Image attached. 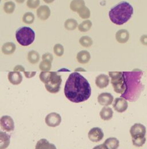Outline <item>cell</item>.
I'll return each instance as SVG.
<instances>
[{
  "label": "cell",
  "mask_w": 147,
  "mask_h": 149,
  "mask_svg": "<svg viewBox=\"0 0 147 149\" xmlns=\"http://www.w3.org/2000/svg\"><path fill=\"white\" fill-rule=\"evenodd\" d=\"M140 42L143 45L147 46V35H143L141 36Z\"/></svg>",
  "instance_id": "cell-37"
},
{
  "label": "cell",
  "mask_w": 147,
  "mask_h": 149,
  "mask_svg": "<svg viewBox=\"0 0 147 149\" xmlns=\"http://www.w3.org/2000/svg\"><path fill=\"white\" fill-rule=\"evenodd\" d=\"M86 72V70H85L84 69L82 68H76L75 70V72Z\"/></svg>",
  "instance_id": "cell-40"
},
{
  "label": "cell",
  "mask_w": 147,
  "mask_h": 149,
  "mask_svg": "<svg viewBox=\"0 0 147 149\" xmlns=\"http://www.w3.org/2000/svg\"><path fill=\"white\" fill-rule=\"evenodd\" d=\"M16 39L23 46H28L35 40V32L29 26H21L16 31Z\"/></svg>",
  "instance_id": "cell-5"
},
{
  "label": "cell",
  "mask_w": 147,
  "mask_h": 149,
  "mask_svg": "<svg viewBox=\"0 0 147 149\" xmlns=\"http://www.w3.org/2000/svg\"><path fill=\"white\" fill-rule=\"evenodd\" d=\"M114 97L111 93H102L98 97V103L103 106L107 107L111 105L113 101Z\"/></svg>",
  "instance_id": "cell-12"
},
{
  "label": "cell",
  "mask_w": 147,
  "mask_h": 149,
  "mask_svg": "<svg viewBox=\"0 0 147 149\" xmlns=\"http://www.w3.org/2000/svg\"><path fill=\"white\" fill-rule=\"evenodd\" d=\"M10 136L6 133L0 132V149H6L10 144Z\"/></svg>",
  "instance_id": "cell-21"
},
{
  "label": "cell",
  "mask_w": 147,
  "mask_h": 149,
  "mask_svg": "<svg viewBox=\"0 0 147 149\" xmlns=\"http://www.w3.org/2000/svg\"><path fill=\"white\" fill-rule=\"evenodd\" d=\"M52 68V62L43 60L39 64V69L42 72H49Z\"/></svg>",
  "instance_id": "cell-29"
},
{
  "label": "cell",
  "mask_w": 147,
  "mask_h": 149,
  "mask_svg": "<svg viewBox=\"0 0 147 149\" xmlns=\"http://www.w3.org/2000/svg\"><path fill=\"white\" fill-rule=\"evenodd\" d=\"M1 128L6 132H11L15 129V123L13 119L8 115L2 116L0 119Z\"/></svg>",
  "instance_id": "cell-8"
},
{
  "label": "cell",
  "mask_w": 147,
  "mask_h": 149,
  "mask_svg": "<svg viewBox=\"0 0 147 149\" xmlns=\"http://www.w3.org/2000/svg\"><path fill=\"white\" fill-rule=\"evenodd\" d=\"M78 13L80 16V17L83 19H89L90 17V15H91L90 9L86 6H85L80 10H79L78 12Z\"/></svg>",
  "instance_id": "cell-30"
},
{
  "label": "cell",
  "mask_w": 147,
  "mask_h": 149,
  "mask_svg": "<svg viewBox=\"0 0 147 149\" xmlns=\"http://www.w3.org/2000/svg\"><path fill=\"white\" fill-rule=\"evenodd\" d=\"M13 71L14 72H23L24 73L25 72V68L21 65H17L15 67V68L13 69Z\"/></svg>",
  "instance_id": "cell-36"
},
{
  "label": "cell",
  "mask_w": 147,
  "mask_h": 149,
  "mask_svg": "<svg viewBox=\"0 0 147 149\" xmlns=\"http://www.w3.org/2000/svg\"><path fill=\"white\" fill-rule=\"evenodd\" d=\"M125 80V91L121 97L129 101H135L139 97L144 86L141 82L143 72L136 69L130 72H123Z\"/></svg>",
  "instance_id": "cell-2"
},
{
  "label": "cell",
  "mask_w": 147,
  "mask_h": 149,
  "mask_svg": "<svg viewBox=\"0 0 147 149\" xmlns=\"http://www.w3.org/2000/svg\"><path fill=\"white\" fill-rule=\"evenodd\" d=\"M42 59L43 60H48L51 62H52V61L53 59V55L52 54L49 53V52H47L43 55Z\"/></svg>",
  "instance_id": "cell-35"
},
{
  "label": "cell",
  "mask_w": 147,
  "mask_h": 149,
  "mask_svg": "<svg viewBox=\"0 0 147 149\" xmlns=\"http://www.w3.org/2000/svg\"><path fill=\"white\" fill-rule=\"evenodd\" d=\"M130 134L132 138L146 137V128L143 124L136 123L131 127Z\"/></svg>",
  "instance_id": "cell-7"
},
{
  "label": "cell",
  "mask_w": 147,
  "mask_h": 149,
  "mask_svg": "<svg viewBox=\"0 0 147 149\" xmlns=\"http://www.w3.org/2000/svg\"><path fill=\"white\" fill-rule=\"evenodd\" d=\"M116 40L120 43H125L129 39V33L126 29H120L116 34Z\"/></svg>",
  "instance_id": "cell-17"
},
{
  "label": "cell",
  "mask_w": 147,
  "mask_h": 149,
  "mask_svg": "<svg viewBox=\"0 0 147 149\" xmlns=\"http://www.w3.org/2000/svg\"><path fill=\"white\" fill-rule=\"evenodd\" d=\"M35 21V15L32 12H26L23 15V22L26 24H31Z\"/></svg>",
  "instance_id": "cell-31"
},
{
  "label": "cell",
  "mask_w": 147,
  "mask_h": 149,
  "mask_svg": "<svg viewBox=\"0 0 147 149\" xmlns=\"http://www.w3.org/2000/svg\"><path fill=\"white\" fill-rule=\"evenodd\" d=\"M113 115V111L112 109L109 107H104L99 113V116L101 118L105 120H109L112 119Z\"/></svg>",
  "instance_id": "cell-18"
},
{
  "label": "cell",
  "mask_w": 147,
  "mask_h": 149,
  "mask_svg": "<svg viewBox=\"0 0 147 149\" xmlns=\"http://www.w3.org/2000/svg\"><path fill=\"white\" fill-rule=\"evenodd\" d=\"M9 81L14 85H17L21 84L23 81V75L19 72H11L8 75Z\"/></svg>",
  "instance_id": "cell-14"
},
{
  "label": "cell",
  "mask_w": 147,
  "mask_h": 149,
  "mask_svg": "<svg viewBox=\"0 0 147 149\" xmlns=\"http://www.w3.org/2000/svg\"><path fill=\"white\" fill-rule=\"evenodd\" d=\"M92 26V23L89 20H86L82 22L78 25V29L80 32H86L89 31Z\"/></svg>",
  "instance_id": "cell-26"
},
{
  "label": "cell",
  "mask_w": 147,
  "mask_h": 149,
  "mask_svg": "<svg viewBox=\"0 0 147 149\" xmlns=\"http://www.w3.org/2000/svg\"><path fill=\"white\" fill-rule=\"evenodd\" d=\"M104 136V134L102 130L99 127H94L92 128L89 133L88 137L93 142H100Z\"/></svg>",
  "instance_id": "cell-10"
},
{
  "label": "cell",
  "mask_w": 147,
  "mask_h": 149,
  "mask_svg": "<svg viewBox=\"0 0 147 149\" xmlns=\"http://www.w3.org/2000/svg\"><path fill=\"white\" fill-rule=\"evenodd\" d=\"M36 14L39 19L44 21L49 18L51 15V10L48 6L42 5L37 9Z\"/></svg>",
  "instance_id": "cell-13"
},
{
  "label": "cell",
  "mask_w": 147,
  "mask_h": 149,
  "mask_svg": "<svg viewBox=\"0 0 147 149\" xmlns=\"http://www.w3.org/2000/svg\"><path fill=\"white\" fill-rule=\"evenodd\" d=\"M64 92L66 98L70 101L79 103L90 98L92 89L89 81L83 75L74 72L68 77Z\"/></svg>",
  "instance_id": "cell-1"
},
{
  "label": "cell",
  "mask_w": 147,
  "mask_h": 149,
  "mask_svg": "<svg viewBox=\"0 0 147 149\" xmlns=\"http://www.w3.org/2000/svg\"><path fill=\"white\" fill-rule=\"evenodd\" d=\"M109 77L107 75L101 74L96 78V85L100 89L106 88L109 84Z\"/></svg>",
  "instance_id": "cell-15"
},
{
  "label": "cell",
  "mask_w": 147,
  "mask_h": 149,
  "mask_svg": "<svg viewBox=\"0 0 147 149\" xmlns=\"http://www.w3.org/2000/svg\"><path fill=\"white\" fill-rule=\"evenodd\" d=\"M40 79L45 84L46 90L51 93H57L60 89L62 79L60 75L54 72H42Z\"/></svg>",
  "instance_id": "cell-4"
},
{
  "label": "cell",
  "mask_w": 147,
  "mask_h": 149,
  "mask_svg": "<svg viewBox=\"0 0 147 149\" xmlns=\"http://www.w3.org/2000/svg\"><path fill=\"white\" fill-rule=\"evenodd\" d=\"M35 149H56V148L53 144L50 143L47 139H42L37 142Z\"/></svg>",
  "instance_id": "cell-20"
},
{
  "label": "cell",
  "mask_w": 147,
  "mask_h": 149,
  "mask_svg": "<svg viewBox=\"0 0 147 149\" xmlns=\"http://www.w3.org/2000/svg\"><path fill=\"white\" fill-rule=\"evenodd\" d=\"M78 22L74 19H69L64 23V27L67 30L73 31L78 27Z\"/></svg>",
  "instance_id": "cell-27"
},
{
  "label": "cell",
  "mask_w": 147,
  "mask_h": 149,
  "mask_svg": "<svg viewBox=\"0 0 147 149\" xmlns=\"http://www.w3.org/2000/svg\"><path fill=\"white\" fill-rule=\"evenodd\" d=\"M85 6V2L84 0H73L70 5L71 10L75 12H78Z\"/></svg>",
  "instance_id": "cell-24"
},
{
  "label": "cell",
  "mask_w": 147,
  "mask_h": 149,
  "mask_svg": "<svg viewBox=\"0 0 147 149\" xmlns=\"http://www.w3.org/2000/svg\"><path fill=\"white\" fill-rule=\"evenodd\" d=\"M133 14V6L126 1H122L110 9L109 16L113 23L121 25L128 22Z\"/></svg>",
  "instance_id": "cell-3"
},
{
  "label": "cell",
  "mask_w": 147,
  "mask_h": 149,
  "mask_svg": "<svg viewBox=\"0 0 147 149\" xmlns=\"http://www.w3.org/2000/svg\"><path fill=\"white\" fill-rule=\"evenodd\" d=\"M64 49L60 44H56L53 47V52L58 56H62L64 54Z\"/></svg>",
  "instance_id": "cell-32"
},
{
  "label": "cell",
  "mask_w": 147,
  "mask_h": 149,
  "mask_svg": "<svg viewBox=\"0 0 147 149\" xmlns=\"http://www.w3.org/2000/svg\"><path fill=\"white\" fill-rule=\"evenodd\" d=\"M46 3H52L55 0H43Z\"/></svg>",
  "instance_id": "cell-41"
},
{
  "label": "cell",
  "mask_w": 147,
  "mask_h": 149,
  "mask_svg": "<svg viewBox=\"0 0 147 149\" xmlns=\"http://www.w3.org/2000/svg\"><path fill=\"white\" fill-rule=\"evenodd\" d=\"M91 59V55L89 52L86 50L80 51L76 55L77 61L81 64L87 63Z\"/></svg>",
  "instance_id": "cell-16"
},
{
  "label": "cell",
  "mask_w": 147,
  "mask_h": 149,
  "mask_svg": "<svg viewBox=\"0 0 147 149\" xmlns=\"http://www.w3.org/2000/svg\"><path fill=\"white\" fill-rule=\"evenodd\" d=\"M16 8L15 3L12 1H8L4 3L3 10L7 14H12L14 12Z\"/></svg>",
  "instance_id": "cell-28"
},
{
  "label": "cell",
  "mask_w": 147,
  "mask_h": 149,
  "mask_svg": "<svg viewBox=\"0 0 147 149\" xmlns=\"http://www.w3.org/2000/svg\"><path fill=\"white\" fill-rule=\"evenodd\" d=\"M113 107L116 111L119 113H123L126 111L128 107V104L124 98L117 97L114 100Z\"/></svg>",
  "instance_id": "cell-11"
},
{
  "label": "cell",
  "mask_w": 147,
  "mask_h": 149,
  "mask_svg": "<svg viewBox=\"0 0 147 149\" xmlns=\"http://www.w3.org/2000/svg\"><path fill=\"white\" fill-rule=\"evenodd\" d=\"M119 141L116 138H109L105 140L103 145L106 149H117L119 147Z\"/></svg>",
  "instance_id": "cell-19"
},
{
  "label": "cell",
  "mask_w": 147,
  "mask_h": 149,
  "mask_svg": "<svg viewBox=\"0 0 147 149\" xmlns=\"http://www.w3.org/2000/svg\"><path fill=\"white\" fill-rule=\"evenodd\" d=\"M93 149H106V148L104 147V146L102 144V145H99L95 146Z\"/></svg>",
  "instance_id": "cell-39"
},
{
  "label": "cell",
  "mask_w": 147,
  "mask_h": 149,
  "mask_svg": "<svg viewBox=\"0 0 147 149\" xmlns=\"http://www.w3.org/2000/svg\"><path fill=\"white\" fill-rule=\"evenodd\" d=\"M109 75L111 78V83L115 92L123 94L126 89L125 80L123 72H109Z\"/></svg>",
  "instance_id": "cell-6"
},
{
  "label": "cell",
  "mask_w": 147,
  "mask_h": 149,
  "mask_svg": "<svg viewBox=\"0 0 147 149\" xmlns=\"http://www.w3.org/2000/svg\"><path fill=\"white\" fill-rule=\"evenodd\" d=\"M146 142V137L132 138V143L136 147H142Z\"/></svg>",
  "instance_id": "cell-33"
},
{
  "label": "cell",
  "mask_w": 147,
  "mask_h": 149,
  "mask_svg": "<svg viewBox=\"0 0 147 149\" xmlns=\"http://www.w3.org/2000/svg\"><path fill=\"white\" fill-rule=\"evenodd\" d=\"M61 116L56 112L50 113L45 118V122L50 127H56L61 123Z\"/></svg>",
  "instance_id": "cell-9"
},
{
  "label": "cell",
  "mask_w": 147,
  "mask_h": 149,
  "mask_svg": "<svg viewBox=\"0 0 147 149\" xmlns=\"http://www.w3.org/2000/svg\"><path fill=\"white\" fill-rule=\"evenodd\" d=\"M16 49V45L13 42H7L3 45L2 52L5 55H11L13 54Z\"/></svg>",
  "instance_id": "cell-22"
},
{
  "label": "cell",
  "mask_w": 147,
  "mask_h": 149,
  "mask_svg": "<svg viewBox=\"0 0 147 149\" xmlns=\"http://www.w3.org/2000/svg\"><path fill=\"white\" fill-rule=\"evenodd\" d=\"M40 0H27L26 6L30 9H36L40 5Z\"/></svg>",
  "instance_id": "cell-34"
},
{
  "label": "cell",
  "mask_w": 147,
  "mask_h": 149,
  "mask_svg": "<svg viewBox=\"0 0 147 149\" xmlns=\"http://www.w3.org/2000/svg\"><path fill=\"white\" fill-rule=\"evenodd\" d=\"M80 45L86 48H88L91 47L93 44V39L88 36H82L79 39Z\"/></svg>",
  "instance_id": "cell-25"
},
{
  "label": "cell",
  "mask_w": 147,
  "mask_h": 149,
  "mask_svg": "<svg viewBox=\"0 0 147 149\" xmlns=\"http://www.w3.org/2000/svg\"><path fill=\"white\" fill-rule=\"evenodd\" d=\"M17 3H23V2H24L25 1V0H15Z\"/></svg>",
  "instance_id": "cell-42"
},
{
  "label": "cell",
  "mask_w": 147,
  "mask_h": 149,
  "mask_svg": "<svg viewBox=\"0 0 147 149\" xmlns=\"http://www.w3.org/2000/svg\"><path fill=\"white\" fill-rule=\"evenodd\" d=\"M36 72H24L25 76L27 78H32V77H33L36 75Z\"/></svg>",
  "instance_id": "cell-38"
},
{
  "label": "cell",
  "mask_w": 147,
  "mask_h": 149,
  "mask_svg": "<svg viewBox=\"0 0 147 149\" xmlns=\"http://www.w3.org/2000/svg\"><path fill=\"white\" fill-rule=\"evenodd\" d=\"M40 58V54L35 50H31L28 54V60L31 64L34 65L38 63Z\"/></svg>",
  "instance_id": "cell-23"
}]
</instances>
